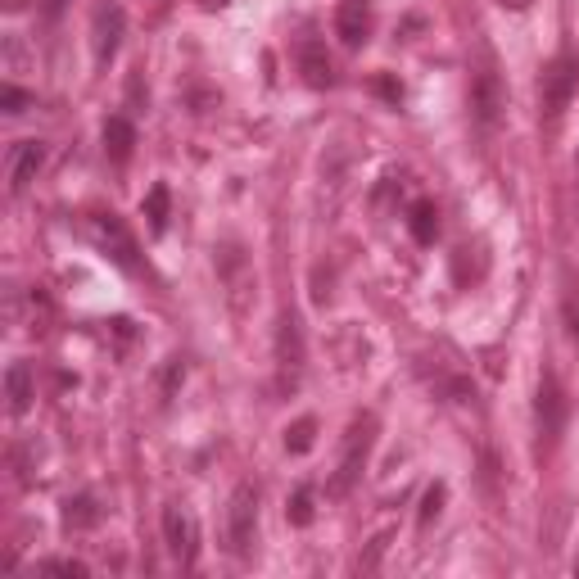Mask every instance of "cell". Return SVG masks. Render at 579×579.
<instances>
[{
    "instance_id": "6da1fadb",
    "label": "cell",
    "mask_w": 579,
    "mask_h": 579,
    "mask_svg": "<svg viewBox=\"0 0 579 579\" xmlns=\"http://www.w3.org/2000/svg\"><path fill=\"white\" fill-rule=\"evenodd\" d=\"M575 91H579V59L575 55H557L548 68H543V77H539V109H543V118H561L570 109V100H575Z\"/></svg>"
},
{
    "instance_id": "7a4b0ae2",
    "label": "cell",
    "mask_w": 579,
    "mask_h": 579,
    "mask_svg": "<svg viewBox=\"0 0 579 579\" xmlns=\"http://www.w3.org/2000/svg\"><path fill=\"white\" fill-rule=\"evenodd\" d=\"M371 444H376V417H358L349 426V435H344V453H340V466H335V480H331V494H349L353 485H358L362 466H367L371 457Z\"/></svg>"
},
{
    "instance_id": "3957f363",
    "label": "cell",
    "mask_w": 579,
    "mask_h": 579,
    "mask_svg": "<svg viewBox=\"0 0 579 579\" xmlns=\"http://www.w3.org/2000/svg\"><path fill=\"white\" fill-rule=\"evenodd\" d=\"M254 530H258V489L249 485V480H240L236 494H231V507H227V543L236 557H249Z\"/></svg>"
},
{
    "instance_id": "277c9868",
    "label": "cell",
    "mask_w": 579,
    "mask_h": 579,
    "mask_svg": "<svg viewBox=\"0 0 579 579\" xmlns=\"http://www.w3.org/2000/svg\"><path fill=\"white\" fill-rule=\"evenodd\" d=\"M95 240H100V249H105L123 272H136V267H141V258H136V240H132V231L123 227V218L100 213V218H95Z\"/></svg>"
},
{
    "instance_id": "5b68a950",
    "label": "cell",
    "mask_w": 579,
    "mask_h": 579,
    "mask_svg": "<svg viewBox=\"0 0 579 579\" xmlns=\"http://www.w3.org/2000/svg\"><path fill=\"white\" fill-rule=\"evenodd\" d=\"M534 412H539V435L557 439L561 426H566L570 403H566V390H561V380L552 376V371L539 380V403H534Z\"/></svg>"
},
{
    "instance_id": "8992f818",
    "label": "cell",
    "mask_w": 579,
    "mask_h": 579,
    "mask_svg": "<svg viewBox=\"0 0 579 579\" xmlns=\"http://www.w3.org/2000/svg\"><path fill=\"white\" fill-rule=\"evenodd\" d=\"M335 37H340L349 50L367 46V37H371V5L367 0H340V10H335Z\"/></svg>"
},
{
    "instance_id": "52a82bcc",
    "label": "cell",
    "mask_w": 579,
    "mask_h": 579,
    "mask_svg": "<svg viewBox=\"0 0 579 579\" xmlns=\"http://www.w3.org/2000/svg\"><path fill=\"white\" fill-rule=\"evenodd\" d=\"M123 28H127V14L118 5H105V10H95V64H109L118 55V41H123Z\"/></svg>"
},
{
    "instance_id": "ba28073f",
    "label": "cell",
    "mask_w": 579,
    "mask_h": 579,
    "mask_svg": "<svg viewBox=\"0 0 579 579\" xmlns=\"http://www.w3.org/2000/svg\"><path fill=\"white\" fill-rule=\"evenodd\" d=\"M46 168V145L41 141H19L10 154V190L14 195H23V190L37 181V172Z\"/></svg>"
},
{
    "instance_id": "9c48e42d",
    "label": "cell",
    "mask_w": 579,
    "mask_h": 579,
    "mask_svg": "<svg viewBox=\"0 0 579 579\" xmlns=\"http://www.w3.org/2000/svg\"><path fill=\"white\" fill-rule=\"evenodd\" d=\"M163 539H168V552L177 561H186V566L195 561V539H200V534H195V521H190L181 507L163 512Z\"/></svg>"
},
{
    "instance_id": "30bf717a",
    "label": "cell",
    "mask_w": 579,
    "mask_h": 579,
    "mask_svg": "<svg viewBox=\"0 0 579 579\" xmlns=\"http://www.w3.org/2000/svg\"><path fill=\"white\" fill-rule=\"evenodd\" d=\"M5 399H10L14 417H23V412L32 408V399H37V380H32L28 362H10V371H5Z\"/></svg>"
},
{
    "instance_id": "8fae6325",
    "label": "cell",
    "mask_w": 579,
    "mask_h": 579,
    "mask_svg": "<svg viewBox=\"0 0 579 579\" xmlns=\"http://www.w3.org/2000/svg\"><path fill=\"white\" fill-rule=\"evenodd\" d=\"M276 362H281L285 371L304 367V331H299V317H290V313L281 317V331H276Z\"/></svg>"
},
{
    "instance_id": "7c38bea8",
    "label": "cell",
    "mask_w": 579,
    "mask_h": 579,
    "mask_svg": "<svg viewBox=\"0 0 579 579\" xmlns=\"http://www.w3.org/2000/svg\"><path fill=\"white\" fill-rule=\"evenodd\" d=\"M471 105H475V118H480L485 127L498 118V109H503V86H498L494 73H480V77H475V86H471Z\"/></svg>"
},
{
    "instance_id": "4fadbf2b",
    "label": "cell",
    "mask_w": 579,
    "mask_h": 579,
    "mask_svg": "<svg viewBox=\"0 0 579 579\" xmlns=\"http://www.w3.org/2000/svg\"><path fill=\"white\" fill-rule=\"evenodd\" d=\"M299 68H304V82L308 86H331V59H326L322 41H299Z\"/></svg>"
},
{
    "instance_id": "5bb4252c",
    "label": "cell",
    "mask_w": 579,
    "mask_h": 579,
    "mask_svg": "<svg viewBox=\"0 0 579 579\" xmlns=\"http://www.w3.org/2000/svg\"><path fill=\"white\" fill-rule=\"evenodd\" d=\"M100 136H105V154H109V159H114V163H127V159H132V145H136V127L127 123L123 114L105 118V132H100Z\"/></svg>"
},
{
    "instance_id": "9a60e30c",
    "label": "cell",
    "mask_w": 579,
    "mask_h": 579,
    "mask_svg": "<svg viewBox=\"0 0 579 579\" xmlns=\"http://www.w3.org/2000/svg\"><path fill=\"white\" fill-rule=\"evenodd\" d=\"M408 231H412V240H417V245H435V236H439V209H435V204H430V200L412 204Z\"/></svg>"
},
{
    "instance_id": "2e32d148",
    "label": "cell",
    "mask_w": 579,
    "mask_h": 579,
    "mask_svg": "<svg viewBox=\"0 0 579 579\" xmlns=\"http://www.w3.org/2000/svg\"><path fill=\"white\" fill-rule=\"evenodd\" d=\"M100 521V507H95L91 494H77L64 503V525L68 530H91V525Z\"/></svg>"
},
{
    "instance_id": "e0dca14e",
    "label": "cell",
    "mask_w": 579,
    "mask_h": 579,
    "mask_svg": "<svg viewBox=\"0 0 579 579\" xmlns=\"http://www.w3.org/2000/svg\"><path fill=\"white\" fill-rule=\"evenodd\" d=\"M141 213L150 218V231L159 236V231H168V186H154L150 195L141 200Z\"/></svg>"
},
{
    "instance_id": "ac0fdd59",
    "label": "cell",
    "mask_w": 579,
    "mask_h": 579,
    "mask_svg": "<svg viewBox=\"0 0 579 579\" xmlns=\"http://www.w3.org/2000/svg\"><path fill=\"white\" fill-rule=\"evenodd\" d=\"M313 439H317V421L313 417H299L295 426L285 430V453H308V448H313Z\"/></svg>"
},
{
    "instance_id": "d6986e66",
    "label": "cell",
    "mask_w": 579,
    "mask_h": 579,
    "mask_svg": "<svg viewBox=\"0 0 579 579\" xmlns=\"http://www.w3.org/2000/svg\"><path fill=\"white\" fill-rule=\"evenodd\" d=\"M285 516H290V525H313V489H295Z\"/></svg>"
},
{
    "instance_id": "ffe728a7",
    "label": "cell",
    "mask_w": 579,
    "mask_h": 579,
    "mask_svg": "<svg viewBox=\"0 0 579 579\" xmlns=\"http://www.w3.org/2000/svg\"><path fill=\"white\" fill-rule=\"evenodd\" d=\"M28 105H32V95H28V91H19V86H5V91H0V109H5L10 118H19Z\"/></svg>"
},
{
    "instance_id": "44dd1931",
    "label": "cell",
    "mask_w": 579,
    "mask_h": 579,
    "mask_svg": "<svg viewBox=\"0 0 579 579\" xmlns=\"http://www.w3.org/2000/svg\"><path fill=\"white\" fill-rule=\"evenodd\" d=\"M444 498H448L444 485H430V489H426V503H421V525H430L439 512H444Z\"/></svg>"
},
{
    "instance_id": "7402d4cb",
    "label": "cell",
    "mask_w": 579,
    "mask_h": 579,
    "mask_svg": "<svg viewBox=\"0 0 579 579\" xmlns=\"http://www.w3.org/2000/svg\"><path fill=\"white\" fill-rule=\"evenodd\" d=\"M41 570H50V575H73V579H82V575H86V561H77V557H50V561H41Z\"/></svg>"
},
{
    "instance_id": "603a6c76",
    "label": "cell",
    "mask_w": 579,
    "mask_h": 579,
    "mask_svg": "<svg viewBox=\"0 0 579 579\" xmlns=\"http://www.w3.org/2000/svg\"><path fill=\"white\" fill-rule=\"evenodd\" d=\"M566 317H570V335H575V340H579V308L570 304V308H566Z\"/></svg>"
},
{
    "instance_id": "cb8c5ba5",
    "label": "cell",
    "mask_w": 579,
    "mask_h": 579,
    "mask_svg": "<svg viewBox=\"0 0 579 579\" xmlns=\"http://www.w3.org/2000/svg\"><path fill=\"white\" fill-rule=\"evenodd\" d=\"M59 5H64V0H46V10H50V14H55V10H59Z\"/></svg>"
},
{
    "instance_id": "d4e9b609",
    "label": "cell",
    "mask_w": 579,
    "mask_h": 579,
    "mask_svg": "<svg viewBox=\"0 0 579 579\" xmlns=\"http://www.w3.org/2000/svg\"><path fill=\"white\" fill-rule=\"evenodd\" d=\"M575 570H579V561H575Z\"/></svg>"
}]
</instances>
